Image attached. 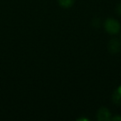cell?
<instances>
[{
    "label": "cell",
    "instance_id": "1",
    "mask_svg": "<svg viewBox=\"0 0 121 121\" xmlns=\"http://www.w3.org/2000/svg\"><path fill=\"white\" fill-rule=\"evenodd\" d=\"M120 23L114 18H109L104 22V29L110 35H116L120 31Z\"/></svg>",
    "mask_w": 121,
    "mask_h": 121
},
{
    "label": "cell",
    "instance_id": "2",
    "mask_svg": "<svg viewBox=\"0 0 121 121\" xmlns=\"http://www.w3.org/2000/svg\"><path fill=\"white\" fill-rule=\"evenodd\" d=\"M110 111L105 107H102L97 112V119L99 121H108L110 119Z\"/></svg>",
    "mask_w": 121,
    "mask_h": 121
},
{
    "label": "cell",
    "instance_id": "3",
    "mask_svg": "<svg viewBox=\"0 0 121 121\" xmlns=\"http://www.w3.org/2000/svg\"><path fill=\"white\" fill-rule=\"evenodd\" d=\"M108 49L111 53L114 54L117 53L120 51V42L118 39H112L109 42L108 45Z\"/></svg>",
    "mask_w": 121,
    "mask_h": 121
},
{
    "label": "cell",
    "instance_id": "4",
    "mask_svg": "<svg viewBox=\"0 0 121 121\" xmlns=\"http://www.w3.org/2000/svg\"><path fill=\"white\" fill-rule=\"evenodd\" d=\"M75 0H58V3L60 7L64 9H69L74 4Z\"/></svg>",
    "mask_w": 121,
    "mask_h": 121
},
{
    "label": "cell",
    "instance_id": "5",
    "mask_svg": "<svg viewBox=\"0 0 121 121\" xmlns=\"http://www.w3.org/2000/svg\"><path fill=\"white\" fill-rule=\"evenodd\" d=\"M112 99H113V101H114V104H121V94L118 91H116L113 94Z\"/></svg>",
    "mask_w": 121,
    "mask_h": 121
},
{
    "label": "cell",
    "instance_id": "6",
    "mask_svg": "<svg viewBox=\"0 0 121 121\" xmlns=\"http://www.w3.org/2000/svg\"><path fill=\"white\" fill-rule=\"evenodd\" d=\"M111 119H112V120H115V121H121V116L117 115V116H115V117L112 118Z\"/></svg>",
    "mask_w": 121,
    "mask_h": 121
},
{
    "label": "cell",
    "instance_id": "7",
    "mask_svg": "<svg viewBox=\"0 0 121 121\" xmlns=\"http://www.w3.org/2000/svg\"><path fill=\"white\" fill-rule=\"evenodd\" d=\"M117 13L121 16V4H119V6L117 7Z\"/></svg>",
    "mask_w": 121,
    "mask_h": 121
},
{
    "label": "cell",
    "instance_id": "8",
    "mask_svg": "<svg viewBox=\"0 0 121 121\" xmlns=\"http://www.w3.org/2000/svg\"><path fill=\"white\" fill-rule=\"evenodd\" d=\"M117 91H119V93H120V94H121V86H119V88H118V89H117Z\"/></svg>",
    "mask_w": 121,
    "mask_h": 121
}]
</instances>
